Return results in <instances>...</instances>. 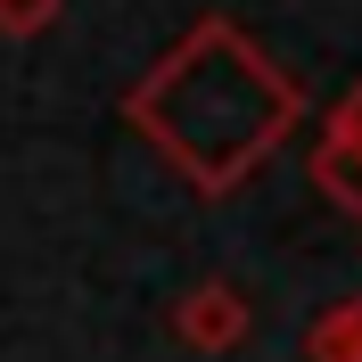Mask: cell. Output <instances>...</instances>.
<instances>
[{
  "label": "cell",
  "instance_id": "1",
  "mask_svg": "<svg viewBox=\"0 0 362 362\" xmlns=\"http://www.w3.org/2000/svg\"><path fill=\"white\" fill-rule=\"evenodd\" d=\"M296 115H305L296 74L230 17H198L157 66L124 90V124L198 198H230L296 132Z\"/></svg>",
  "mask_w": 362,
  "mask_h": 362
},
{
  "label": "cell",
  "instance_id": "3",
  "mask_svg": "<svg viewBox=\"0 0 362 362\" xmlns=\"http://www.w3.org/2000/svg\"><path fill=\"white\" fill-rule=\"evenodd\" d=\"M313 189L338 206V214H362V140H346V132L313 140Z\"/></svg>",
  "mask_w": 362,
  "mask_h": 362
},
{
  "label": "cell",
  "instance_id": "2",
  "mask_svg": "<svg viewBox=\"0 0 362 362\" xmlns=\"http://www.w3.org/2000/svg\"><path fill=\"white\" fill-rule=\"evenodd\" d=\"M247 329H255V313H247V296L230 288V280H198V288L173 305V338L198 346V354H230Z\"/></svg>",
  "mask_w": 362,
  "mask_h": 362
},
{
  "label": "cell",
  "instance_id": "6",
  "mask_svg": "<svg viewBox=\"0 0 362 362\" xmlns=\"http://www.w3.org/2000/svg\"><path fill=\"white\" fill-rule=\"evenodd\" d=\"M329 132H346V140H362V83L346 90L338 107H329Z\"/></svg>",
  "mask_w": 362,
  "mask_h": 362
},
{
  "label": "cell",
  "instance_id": "5",
  "mask_svg": "<svg viewBox=\"0 0 362 362\" xmlns=\"http://www.w3.org/2000/svg\"><path fill=\"white\" fill-rule=\"evenodd\" d=\"M58 8H66V0H0V33H8V42H33V33L58 25Z\"/></svg>",
  "mask_w": 362,
  "mask_h": 362
},
{
  "label": "cell",
  "instance_id": "4",
  "mask_svg": "<svg viewBox=\"0 0 362 362\" xmlns=\"http://www.w3.org/2000/svg\"><path fill=\"white\" fill-rule=\"evenodd\" d=\"M305 362H362V296L321 305L313 329H305Z\"/></svg>",
  "mask_w": 362,
  "mask_h": 362
}]
</instances>
